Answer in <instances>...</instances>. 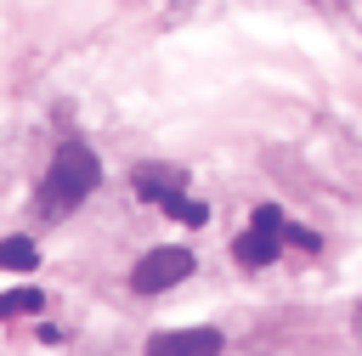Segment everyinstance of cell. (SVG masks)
Wrapping results in <instances>:
<instances>
[{
  "label": "cell",
  "instance_id": "5",
  "mask_svg": "<svg viewBox=\"0 0 362 356\" xmlns=\"http://www.w3.org/2000/svg\"><path fill=\"white\" fill-rule=\"evenodd\" d=\"M147 356H221V328H170V333H153Z\"/></svg>",
  "mask_w": 362,
  "mask_h": 356
},
{
  "label": "cell",
  "instance_id": "8",
  "mask_svg": "<svg viewBox=\"0 0 362 356\" xmlns=\"http://www.w3.org/2000/svg\"><path fill=\"white\" fill-rule=\"evenodd\" d=\"M356 345H362V305H356Z\"/></svg>",
  "mask_w": 362,
  "mask_h": 356
},
{
  "label": "cell",
  "instance_id": "7",
  "mask_svg": "<svg viewBox=\"0 0 362 356\" xmlns=\"http://www.w3.org/2000/svg\"><path fill=\"white\" fill-rule=\"evenodd\" d=\"M45 305V294L40 288H17V294H0V316H28V311H40Z\"/></svg>",
  "mask_w": 362,
  "mask_h": 356
},
{
  "label": "cell",
  "instance_id": "4",
  "mask_svg": "<svg viewBox=\"0 0 362 356\" xmlns=\"http://www.w3.org/2000/svg\"><path fill=\"white\" fill-rule=\"evenodd\" d=\"M187 277H192V254L175 249V243H164V249H153V254L136 260L130 288H136V294H164V288H175V283H187Z\"/></svg>",
  "mask_w": 362,
  "mask_h": 356
},
{
  "label": "cell",
  "instance_id": "1",
  "mask_svg": "<svg viewBox=\"0 0 362 356\" xmlns=\"http://www.w3.org/2000/svg\"><path fill=\"white\" fill-rule=\"evenodd\" d=\"M96 181H102L96 153L79 147V141H68V147L51 158L45 181H40V209H45V215H68V209H79V203L96 192Z\"/></svg>",
  "mask_w": 362,
  "mask_h": 356
},
{
  "label": "cell",
  "instance_id": "6",
  "mask_svg": "<svg viewBox=\"0 0 362 356\" xmlns=\"http://www.w3.org/2000/svg\"><path fill=\"white\" fill-rule=\"evenodd\" d=\"M34 260H40V249H34V237H0V271H34Z\"/></svg>",
  "mask_w": 362,
  "mask_h": 356
},
{
  "label": "cell",
  "instance_id": "2",
  "mask_svg": "<svg viewBox=\"0 0 362 356\" xmlns=\"http://www.w3.org/2000/svg\"><path fill=\"white\" fill-rule=\"evenodd\" d=\"M130 181H136V192H141L147 203H158V209L175 215L181 226H204V220H209V209H204L198 198H187V175H181L175 164H141Z\"/></svg>",
  "mask_w": 362,
  "mask_h": 356
},
{
  "label": "cell",
  "instance_id": "3",
  "mask_svg": "<svg viewBox=\"0 0 362 356\" xmlns=\"http://www.w3.org/2000/svg\"><path fill=\"white\" fill-rule=\"evenodd\" d=\"M283 243H288V220H283V209H277V203H260L255 220H249V232H238L232 254H238L243 271H260V266H272V260L283 254Z\"/></svg>",
  "mask_w": 362,
  "mask_h": 356
}]
</instances>
